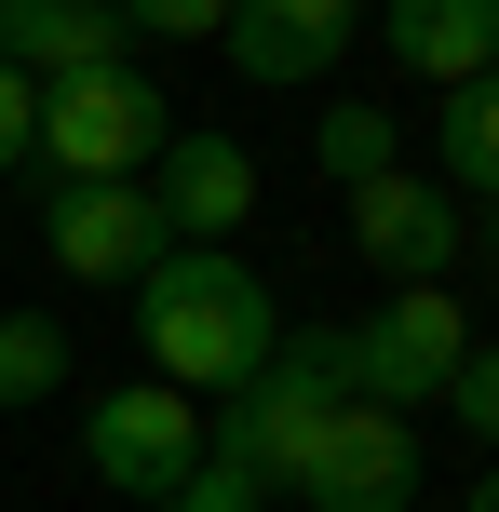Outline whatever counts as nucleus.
Here are the masks:
<instances>
[{
    "label": "nucleus",
    "instance_id": "1",
    "mask_svg": "<svg viewBox=\"0 0 499 512\" xmlns=\"http://www.w3.org/2000/svg\"><path fill=\"white\" fill-rule=\"evenodd\" d=\"M135 351H149L162 391H243L270 351H284V283L230 243H162L135 270Z\"/></svg>",
    "mask_w": 499,
    "mask_h": 512
},
{
    "label": "nucleus",
    "instance_id": "2",
    "mask_svg": "<svg viewBox=\"0 0 499 512\" xmlns=\"http://www.w3.org/2000/svg\"><path fill=\"white\" fill-rule=\"evenodd\" d=\"M338 405H351V337H338V324H284V351H270L243 391H216V405H203V445H216L230 472H257L270 499H284L297 445H311Z\"/></svg>",
    "mask_w": 499,
    "mask_h": 512
},
{
    "label": "nucleus",
    "instance_id": "3",
    "mask_svg": "<svg viewBox=\"0 0 499 512\" xmlns=\"http://www.w3.org/2000/svg\"><path fill=\"white\" fill-rule=\"evenodd\" d=\"M162 135H176V95H162L135 54H108V68L41 81V149L27 162H54V189H95V176H149Z\"/></svg>",
    "mask_w": 499,
    "mask_h": 512
},
{
    "label": "nucleus",
    "instance_id": "4",
    "mask_svg": "<svg viewBox=\"0 0 499 512\" xmlns=\"http://www.w3.org/2000/svg\"><path fill=\"white\" fill-rule=\"evenodd\" d=\"M338 337H351V391L392 405V418H419V405H446L459 351H473V310H459L446 283H392V297H378L365 324H338Z\"/></svg>",
    "mask_w": 499,
    "mask_h": 512
},
{
    "label": "nucleus",
    "instance_id": "5",
    "mask_svg": "<svg viewBox=\"0 0 499 512\" xmlns=\"http://www.w3.org/2000/svg\"><path fill=\"white\" fill-rule=\"evenodd\" d=\"M189 459H203V405L189 391H162V378H122V391H95L81 405V472H95L108 499H176L189 486Z\"/></svg>",
    "mask_w": 499,
    "mask_h": 512
},
{
    "label": "nucleus",
    "instance_id": "6",
    "mask_svg": "<svg viewBox=\"0 0 499 512\" xmlns=\"http://www.w3.org/2000/svg\"><path fill=\"white\" fill-rule=\"evenodd\" d=\"M284 499H297V512H419V418H392V405L351 391V405L297 445Z\"/></svg>",
    "mask_w": 499,
    "mask_h": 512
},
{
    "label": "nucleus",
    "instance_id": "7",
    "mask_svg": "<svg viewBox=\"0 0 499 512\" xmlns=\"http://www.w3.org/2000/svg\"><path fill=\"white\" fill-rule=\"evenodd\" d=\"M351 203V256H365L378 283H446L459 270V243H473V203L459 189H432V176H365V189H338Z\"/></svg>",
    "mask_w": 499,
    "mask_h": 512
},
{
    "label": "nucleus",
    "instance_id": "8",
    "mask_svg": "<svg viewBox=\"0 0 499 512\" xmlns=\"http://www.w3.org/2000/svg\"><path fill=\"white\" fill-rule=\"evenodd\" d=\"M162 243H176V230H162L149 176H95V189H54V203H41V256L68 283H122V297H135V270H149Z\"/></svg>",
    "mask_w": 499,
    "mask_h": 512
},
{
    "label": "nucleus",
    "instance_id": "9",
    "mask_svg": "<svg viewBox=\"0 0 499 512\" xmlns=\"http://www.w3.org/2000/svg\"><path fill=\"white\" fill-rule=\"evenodd\" d=\"M230 81H338V54L365 41V0H230Z\"/></svg>",
    "mask_w": 499,
    "mask_h": 512
},
{
    "label": "nucleus",
    "instance_id": "10",
    "mask_svg": "<svg viewBox=\"0 0 499 512\" xmlns=\"http://www.w3.org/2000/svg\"><path fill=\"white\" fill-rule=\"evenodd\" d=\"M149 203H162V230H176V243H230L243 216L270 203V189H257V149H243V135L189 122V135H162V162H149Z\"/></svg>",
    "mask_w": 499,
    "mask_h": 512
},
{
    "label": "nucleus",
    "instance_id": "11",
    "mask_svg": "<svg viewBox=\"0 0 499 512\" xmlns=\"http://www.w3.org/2000/svg\"><path fill=\"white\" fill-rule=\"evenodd\" d=\"M108 54H135L108 0H0V68L68 81V68H108Z\"/></svg>",
    "mask_w": 499,
    "mask_h": 512
},
{
    "label": "nucleus",
    "instance_id": "12",
    "mask_svg": "<svg viewBox=\"0 0 499 512\" xmlns=\"http://www.w3.org/2000/svg\"><path fill=\"white\" fill-rule=\"evenodd\" d=\"M392 68L405 81H486L499 68V0H392Z\"/></svg>",
    "mask_w": 499,
    "mask_h": 512
},
{
    "label": "nucleus",
    "instance_id": "13",
    "mask_svg": "<svg viewBox=\"0 0 499 512\" xmlns=\"http://www.w3.org/2000/svg\"><path fill=\"white\" fill-rule=\"evenodd\" d=\"M432 189H459V203H499V68L432 95Z\"/></svg>",
    "mask_w": 499,
    "mask_h": 512
},
{
    "label": "nucleus",
    "instance_id": "14",
    "mask_svg": "<svg viewBox=\"0 0 499 512\" xmlns=\"http://www.w3.org/2000/svg\"><path fill=\"white\" fill-rule=\"evenodd\" d=\"M311 162H324V189H365V176H392V162H405V135H392V108H365V95H324Z\"/></svg>",
    "mask_w": 499,
    "mask_h": 512
},
{
    "label": "nucleus",
    "instance_id": "15",
    "mask_svg": "<svg viewBox=\"0 0 499 512\" xmlns=\"http://www.w3.org/2000/svg\"><path fill=\"white\" fill-rule=\"evenodd\" d=\"M68 391V324L54 310H0V405H54Z\"/></svg>",
    "mask_w": 499,
    "mask_h": 512
},
{
    "label": "nucleus",
    "instance_id": "16",
    "mask_svg": "<svg viewBox=\"0 0 499 512\" xmlns=\"http://www.w3.org/2000/svg\"><path fill=\"white\" fill-rule=\"evenodd\" d=\"M446 418L473 445H499V337H473V351H459V378H446Z\"/></svg>",
    "mask_w": 499,
    "mask_h": 512
},
{
    "label": "nucleus",
    "instance_id": "17",
    "mask_svg": "<svg viewBox=\"0 0 499 512\" xmlns=\"http://www.w3.org/2000/svg\"><path fill=\"white\" fill-rule=\"evenodd\" d=\"M108 14H122V41H216L230 0H108Z\"/></svg>",
    "mask_w": 499,
    "mask_h": 512
},
{
    "label": "nucleus",
    "instance_id": "18",
    "mask_svg": "<svg viewBox=\"0 0 499 512\" xmlns=\"http://www.w3.org/2000/svg\"><path fill=\"white\" fill-rule=\"evenodd\" d=\"M27 149H41V81L0 68V176H27Z\"/></svg>",
    "mask_w": 499,
    "mask_h": 512
},
{
    "label": "nucleus",
    "instance_id": "19",
    "mask_svg": "<svg viewBox=\"0 0 499 512\" xmlns=\"http://www.w3.org/2000/svg\"><path fill=\"white\" fill-rule=\"evenodd\" d=\"M459 512H499V459H486V486H473V499H459Z\"/></svg>",
    "mask_w": 499,
    "mask_h": 512
},
{
    "label": "nucleus",
    "instance_id": "20",
    "mask_svg": "<svg viewBox=\"0 0 499 512\" xmlns=\"http://www.w3.org/2000/svg\"><path fill=\"white\" fill-rule=\"evenodd\" d=\"M486 243H499V203H486Z\"/></svg>",
    "mask_w": 499,
    "mask_h": 512
},
{
    "label": "nucleus",
    "instance_id": "21",
    "mask_svg": "<svg viewBox=\"0 0 499 512\" xmlns=\"http://www.w3.org/2000/svg\"><path fill=\"white\" fill-rule=\"evenodd\" d=\"M270 512H284V499H270Z\"/></svg>",
    "mask_w": 499,
    "mask_h": 512
}]
</instances>
